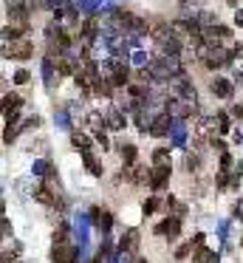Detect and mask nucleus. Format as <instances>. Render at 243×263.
Here are the masks:
<instances>
[{
  "label": "nucleus",
  "instance_id": "obj_10",
  "mask_svg": "<svg viewBox=\"0 0 243 263\" xmlns=\"http://www.w3.org/2000/svg\"><path fill=\"white\" fill-rule=\"evenodd\" d=\"M212 94L218 99H229L232 94H235V85L229 82V80H221V77H215L212 80Z\"/></svg>",
  "mask_w": 243,
  "mask_h": 263
},
{
  "label": "nucleus",
  "instance_id": "obj_31",
  "mask_svg": "<svg viewBox=\"0 0 243 263\" xmlns=\"http://www.w3.org/2000/svg\"><path fill=\"white\" fill-rule=\"evenodd\" d=\"M193 247H204V232H195V238H193Z\"/></svg>",
  "mask_w": 243,
  "mask_h": 263
},
{
  "label": "nucleus",
  "instance_id": "obj_24",
  "mask_svg": "<svg viewBox=\"0 0 243 263\" xmlns=\"http://www.w3.org/2000/svg\"><path fill=\"white\" fill-rule=\"evenodd\" d=\"M184 167H187L190 173H195V170L201 167V159H198V156H187V162H184Z\"/></svg>",
  "mask_w": 243,
  "mask_h": 263
},
{
  "label": "nucleus",
  "instance_id": "obj_36",
  "mask_svg": "<svg viewBox=\"0 0 243 263\" xmlns=\"http://www.w3.org/2000/svg\"><path fill=\"white\" fill-rule=\"evenodd\" d=\"M6 3H9V9L12 6H23V0H6Z\"/></svg>",
  "mask_w": 243,
  "mask_h": 263
},
{
  "label": "nucleus",
  "instance_id": "obj_27",
  "mask_svg": "<svg viewBox=\"0 0 243 263\" xmlns=\"http://www.w3.org/2000/svg\"><path fill=\"white\" fill-rule=\"evenodd\" d=\"M29 80H32V74H29V71H17V74H15V82L17 85H26Z\"/></svg>",
  "mask_w": 243,
  "mask_h": 263
},
{
  "label": "nucleus",
  "instance_id": "obj_29",
  "mask_svg": "<svg viewBox=\"0 0 243 263\" xmlns=\"http://www.w3.org/2000/svg\"><path fill=\"white\" fill-rule=\"evenodd\" d=\"M232 57H238V60H243V43H238V46H232Z\"/></svg>",
  "mask_w": 243,
  "mask_h": 263
},
{
  "label": "nucleus",
  "instance_id": "obj_9",
  "mask_svg": "<svg viewBox=\"0 0 243 263\" xmlns=\"http://www.w3.org/2000/svg\"><path fill=\"white\" fill-rule=\"evenodd\" d=\"M147 32H150V37H153V40H159V43H164V40H167V37L173 34V26H167L164 20H153Z\"/></svg>",
  "mask_w": 243,
  "mask_h": 263
},
{
  "label": "nucleus",
  "instance_id": "obj_35",
  "mask_svg": "<svg viewBox=\"0 0 243 263\" xmlns=\"http://www.w3.org/2000/svg\"><path fill=\"white\" fill-rule=\"evenodd\" d=\"M235 215H238V218H243V198L238 201V207H235Z\"/></svg>",
  "mask_w": 243,
  "mask_h": 263
},
{
  "label": "nucleus",
  "instance_id": "obj_37",
  "mask_svg": "<svg viewBox=\"0 0 243 263\" xmlns=\"http://www.w3.org/2000/svg\"><path fill=\"white\" fill-rule=\"evenodd\" d=\"M227 3H229V6H238V0H227Z\"/></svg>",
  "mask_w": 243,
  "mask_h": 263
},
{
  "label": "nucleus",
  "instance_id": "obj_6",
  "mask_svg": "<svg viewBox=\"0 0 243 263\" xmlns=\"http://www.w3.org/2000/svg\"><path fill=\"white\" fill-rule=\"evenodd\" d=\"M167 181H170V164H156L150 170V187H153V190L167 187Z\"/></svg>",
  "mask_w": 243,
  "mask_h": 263
},
{
  "label": "nucleus",
  "instance_id": "obj_12",
  "mask_svg": "<svg viewBox=\"0 0 243 263\" xmlns=\"http://www.w3.org/2000/svg\"><path fill=\"white\" fill-rule=\"evenodd\" d=\"M34 198H37L40 204H46V207H54V204H57V196H51L49 184H37V187H34Z\"/></svg>",
  "mask_w": 243,
  "mask_h": 263
},
{
  "label": "nucleus",
  "instance_id": "obj_16",
  "mask_svg": "<svg viewBox=\"0 0 243 263\" xmlns=\"http://www.w3.org/2000/svg\"><path fill=\"white\" fill-rule=\"evenodd\" d=\"M85 167H88V173H91V176L102 179V164H99V162L94 159V156H91V153H85Z\"/></svg>",
  "mask_w": 243,
  "mask_h": 263
},
{
  "label": "nucleus",
  "instance_id": "obj_2",
  "mask_svg": "<svg viewBox=\"0 0 243 263\" xmlns=\"http://www.w3.org/2000/svg\"><path fill=\"white\" fill-rule=\"evenodd\" d=\"M54 263H77V247L71 241H63V244H54V255H51Z\"/></svg>",
  "mask_w": 243,
  "mask_h": 263
},
{
  "label": "nucleus",
  "instance_id": "obj_26",
  "mask_svg": "<svg viewBox=\"0 0 243 263\" xmlns=\"http://www.w3.org/2000/svg\"><path fill=\"white\" fill-rule=\"evenodd\" d=\"M15 136H17L15 125H6V133H3V142H6V145H12V142H15Z\"/></svg>",
  "mask_w": 243,
  "mask_h": 263
},
{
  "label": "nucleus",
  "instance_id": "obj_5",
  "mask_svg": "<svg viewBox=\"0 0 243 263\" xmlns=\"http://www.w3.org/2000/svg\"><path fill=\"white\" fill-rule=\"evenodd\" d=\"M125 179H128L130 184H147V181H150V170L142 167L139 162H136V164H125Z\"/></svg>",
  "mask_w": 243,
  "mask_h": 263
},
{
  "label": "nucleus",
  "instance_id": "obj_1",
  "mask_svg": "<svg viewBox=\"0 0 243 263\" xmlns=\"http://www.w3.org/2000/svg\"><path fill=\"white\" fill-rule=\"evenodd\" d=\"M170 128H173L170 114H156V116H150V128H147V133H150V136H156V139H162V136L170 133Z\"/></svg>",
  "mask_w": 243,
  "mask_h": 263
},
{
  "label": "nucleus",
  "instance_id": "obj_32",
  "mask_svg": "<svg viewBox=\"0 0 243 263\" xmlns=\"http://www.w3.org/2000/svg\"><path fill=\"white\" fill-rule=\"evenodd\" d=\"M3 263H15V252L12 249H3Z\"/></svg>",
  "mask_w": 243,
  "mask_h": 263
},
{
  "label": "nucleus",
  "instance_id": "obj_20",
  "mask_svg": "<svg viewBox=\"0 0 243 263\" xmlns=\"http://www.w3.org/2000/svg\"><path fill=\"white\" fill-rule=\"evenodd\" d=\"M20 108V97H3V114H9V111H17Z\"/></svg>",
  "mask_w": 243,
  "mask_h": 263
},
{
  "label": "nucleus",
  "instance_id": "obj_33",
  "mask_svg": "<svg viewBox=\"0 0 243 263\" xmlns=\"http://www.w3.org/2000/svg\"><path fill=\"white\" fill-rule=\"evenodd\" d=\"M235 26H241V29H243V9L235 12Z\"/></svg>",
  "mask_w": 243,
  "mask_h": 263
},
{
  "label": "nucleus",
  "instance_id": "obj_21",
  "mask_svg": "<svg viewBox=\"0 0 243 263\" xmlns=\"http://www.w3.org/2000/svg\"><path fill=\"white\" fill-rule=\"evenodd\" d=\"M97 224H99V230H102V232H108V230H111V224H113V215H111V213H99Z\"/></svg>",
  "mask_w": 243,
  "mask_h": 263
},
{
  "label": "nucleus",
  "instance_id": "obj_8",
  "mask_svg": "<svg viewBox=\"0 0 243 263\" xmlns=\"http://www.w3.org/2000/svg\"><path fill=\"white\" fill-rule=\"evenodd\" d=\"M156 232H159V235H164V238H178V232H181V218H178V215H173V218L162 221V224L156 227Z\"/></svg>",
  "mask_w": 243,
  "mask_h": 263
},
{
  "label": "nucleus",
  "instance_id": "obj_34",
  "mask_svg": "<svg viewBox=\"0 0 243 263\" xmlns=\"http://www.w3.org/2000/svg\"><path fill=\"white\" fill-rule=\"evenodd\" d=\"M12 232V224H9V218H3V235H9Z\"/></svg>",
  "mask_w": 243,
  "mask_h": 263
},
{
  "label": "nucleus",
  "instance_id": "obj_30",
  "mask_svg": "<svg viewBox=\"0 0 243 263\" xmlns=\"http://www.w3.org/2000/svg\"><path fill=\"white\" fill-rule=\"evenodd\" d=\"M232 116H235L238 122H243V105H235V108H232Z\"/></svg>",
  "mask_w": 243,
  "mask_h": 263
},
{
  "label": "nucleus",
  "instance_id": "obj_7",
  "mask_svg": "<svg viewBox=\"0 0 243 263\" xmlns=\"http://www.w3.org/2000/svg\"><path fill=\"white\" fill-rule=\"evenodd\" d=\"M111 82H113V88H122V85H128L130 82V71L125 63H113L111 66V77H108Z\"/></svg>",
  "mask_w": 243,
  "mask_h": 263
},
{
  "label": "nucleus",
  "instance_id": "obj_17",
  "mask_svg": "<svg viewBox=\"0 0 243 263\" xmlns=\"http://www.w3.org/2000/svg\"><path fill=\"white\" fill-rule=\"evenodd\" d=\"M119 153H122L125 164H136V156H139V150L133 148V145H122V148H119Z\"/></svg>",
  "mask_w": 243,
  "mask_h": 263
},
{
  "label": "nucleus",
  "instance_id": "obj_18",
  "mask_svg": "<svg viewBox=\"0 0 243 263\" xmlns=\"http://www.w3.org/2000/svg\"><path fill=\"white\" fill-rule=\"evenodd\" d=\"M68 238H71V227H68V224H60V227L54 230V244H63Z\"/></svg>",
  "mask_w": 243,
  "mask_h": 263
},
{
  "label": "nucleus",
  "instance_id": "obj_4",
  "mask_svg": "<svg viewBox=\"0 0 243 263\" xmlns=\"http://www.w3.org/2000/svg\"><path fill=\"white\" fill-rule=\"evenodd\" d=\"M139 244H142L139 230H125L122 241H119V252H125V255H136V252H139Z\"/></svg>",
  "mask_w": 243,
  "mask_h": 263
},
{
  "label": "nucleus",
  "instance_id": "obj_13",
  "mask_svg": "<svg viewBox=\"0 0 243 263\" xmlns=\"http://www.w3.org/2000/svg\"><path fill=\"white\" fill-rule=\"evenodd\" d=\"M193 263H218V255L207 247H198L193 252Z\"/></svg>",
  "mask_w": 243,
  "mask_h": 263
},
{
  "label": "nucleus",
  "instance_id": "obj_11",
  "mask_svg": "<svg viewBox=\"0 0 243 263\" xmlns=\"http://www.w3.org/2000/svg\"><path fill=\"white\" fill-rule=\"evenodd\" d=\"M125 125H128V122H125V114H122V111H108V114H105V128H108V131H125Z\"/></svg>",
  "mask_w": 243,
  "mask_h": 263
},
{
  "label": "nucleus",
  "instance_id": "obj_14",
  "mask_svg": "<svg viewBox=\"0 0 243 263\" xmlns=\"http://www.w3.org/2000/svg\"><path fill=\"white\" fill-rule=\"evenodd\" d=\"M111 91H113V82H111L108 77H99L97 82H94V97L108 99V97H111Z\"/></svg>",
  "mask_w": 243,
  "mask_h": 263
},
{
  "label": "nucleus",
  "instance_id": "obj_23",
  "mask_svg": "<svg viewBox=\"0 0 243 263\" xmlns=\"http://www.w3.org/2000/svg\"><path fill=\"white\" fill-rule=\"evenodd\" d=\"M94 139H97V145H99L102 150H108V148H111V139H108V133H105V131L94 133Z\"/></svg>",
  "mask_w": 243,
  "mask_h": 263
},
{
  "label": "nucleus",
  "instance_id": "obj_3",
  "mask_svg": "<svg viewBox=\"0 0 243 263\" xmlns=\"http://www.w3.org/2000/svg\"><path fill=\"white\" fill-rule=\"evenodd\" d=\"M32 54H34V46L26 40V37L12 40V46H6V57H15V60H29Z\"/></svg>",
  "mask_w": 243,
  "mask_h": 263
},
{
  "label": "nucleus",
  "instance_id": "obj_22",
  "mask_svg": "<svg viewBox=\"0 0 243 263\" xmlns=\"http://www.w3.org/2000/svg\"><path fill=\"white\" fill-rule=\"evenodd\" d=\"M142 210H145V215H153L159 210V198H147L145 204H142Z\"/></svg>",
  "mask_w": 243,
  "mask_h": 263
},
{
  "label": "nucleus",
  "instance_id": "obj_28",
  "mask_svg": "<svg viewBox=\"0 0 243 263\" xmlns=\"http://www.w3.org/2000/svg\"><path fill=\"white\" fill-rule=\"evenodd\" d=\"M229 167H232V156L224 150V153H221V170H229Z\"/></svg>",
  "mask_w": 243,
  "mask_h": 263
},
{
  "label": "nucleus",
  "instance_id": "obj_25",
  "mask_svg": "<svg viewBox=\"0 0 243 263\" xmlns=\"http://www.w3.org/2000/svg\"><path fill=\"white\" fill-rule=\"evenodd\" d=\"M193 241H190V244H184V247H178V252H176V258H178V261H184V258H187V255H190V252H193Z\"/></svg>",
  "mask_w": 243,
  "mask_h": 263
},
{
  "label": "nucleus",
  "instance_id": "obj_15",
  "mask_svg": "<svg viewBox=\"0 0 243 263\" xmlns=\"http://www.w3.org/2000/svg\"><path fill=\"white\" fill-rule=\"evenodd\" d=\"M71 145L77 150H82V153H88L91 150V136L85 131H74V136H71Z\"/></svg>",
  "mask_w": 243,
  "mask_h": 263
},
{
  "label": "nucleus",
  "instance_id": "obj_19",
  "mask_svg": "<svg viewBox=\"0 0 243 263\" xmlns=\"http://www.w3.org/2000/svg\"><path fill=\"white\" fill-rule=\"evenodd\" d=\"M153 162H156V164H170V150L167 148L153 150Z\"/></svg>",
  "mask_w": 243,
  "mask_h": 263
}]
</instances>
